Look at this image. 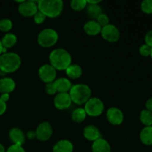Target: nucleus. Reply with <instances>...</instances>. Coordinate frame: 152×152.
Segmentation results:
<instances>
[{"mask_svg": "<svg viewBox=\"0 0 152 152\" xmlns=\"http://www.w3.org/2000/svg\"><path fill=\"white\" fill-rule=\"evenodd\" d=\"M53 152H73L74 145L68 140H60L53 145Z\"/></svg>", "mask_w": 152, "mask_h": 152, "instance_id": "6ab92c4d", "label": "nucleus"}, {"mask_svg": "<svg viewBox=\"0 0 152 152\" xmlns=\"http://www.w3.org/2000/svg\"><path fill=\"white\" fill-rule=\"evenodd\" d=\"M1 44L3 48L6 49H9L13 48L17 43V37L14 34L12 33H7L2 39H1Z\"/></svg>", "mask_w": 152, "mask_h": 152, "instance_id": "5701e85b", "label": "nucleus"}, {"mask_svg": "<svg viewBox=\"0 0 152 152\" xmlns=\"http://www.w3.org/2000/svg\"><path fill=\"white\" fill-rule=\"evenodd\" d=\"M83 136L87 140L94 142L96 140L102 137L100 132L96 126L94 125H88L83 129Z\"/></svg>", "mask_w": 152, "mask_h": 152, "instance_id": "ddd939ff", "label": "nucleus"}, {"mask_svg": "<svg viewBox=\"0 0 152 152\" xmlns=\"http://www.w3.org/2000/svg\"><path fill=\"white\" fill-rule=\"evenodd\" d=\"M49 62L56 71H65L72 64V57L65 49L56 48L49 54Z\"/></svg>", "mask_w": 152, "mask_h": 152, "instance_id": "f257e3e1", "label": "nucleus"}, {"mask_svg": "<svg viewBox=\"0 0 152 152\" xmlns=\"http://www.w3.org/2000/svg\"><path fill=\"white\" fill-rule=\"evenodd\" d=\"M1 74H2V73H1V71H0V77H1Z\"/></svg>", "mask_w": 152, "mask_h": 152, "instance_id": "37998d69", "label": "nucleus"}, {"mask_svg": "<svg viewBox=\"0 0 152 152\" xmlns=\"http://www.w3.org/2000/svg\"><path fill=\"white\" fill-rule=\"evenodd\" d=\"M87 2L88 4H99L101 2L100 0H97V1H87Z\"/></svg>", "mask_w": 152, "mask_h": 152, "instance_id": "58836bf2", "label": "nucleus"}, {"mask_svg": "<svg viewBox=\"0 0 152 152\" xmlns=\"http://www.w3.org/2000/svg\"><path fill=\"white\" fill-rule=\"evenodd\" d=\"M36 138L42 142L48 141L53 134V128L48 122H42L39 123L35 130Z\"/></svg>", "mask_w": 152, "mask_h": 152, "instance_id": "1a4fd4ad", "label": "nucleus"}, {"mask_svg": "<svg viewBox=\"0 0 152 152\" xmlns=\"http://www.w3.org/2000/svg\"><path fill=\"white\" fill-rule=\"evenodd\" d=\"M25 137H27V138H28V139H29V140L35 139V138H36V132H35V131H34V130L29 131V132H28V133H27L26 136H25Z\"/></svg>", "mask_w": 152, "mask_h": 152, "instance_id": "c9c22d12", "label": "nucleus"}, {"mask_svg": "<svg viewBox=\"0 0 152 152\" xmlns=\"http://www.w3.org/2000/svg\"><path fill=\"white\" fill-rule=\"evenodd\" d=\"M85 33L91 37H95L100 34L102 27L97 23L96 20H89L85 23L83 27Z\"/></svg>", "mask_w": 152, "mask_h": 152, "instance_id": "f3484780", "label": "nucleus"}, {"mask_svg": "<svg viewBox=\"0 0 152 152\" xmlns=\"http://www.w3.org/2000/svg\"><path fill=\"white\" fill-rule=\"evenodd\" d=\"M5 151H6V149L5 148H4V146L2 145V144L0 143V152H5Z\"/></svg>", "mask_w": 152, "mask_h": 152, "instance_id": "ea45409f", "label": "nucleus"}, {"mask_svg": "<svg viewBox=\"0 0 152 152\" xmlns=\"http://www.w3.org/2000/svg\"><path fill=\"white\" fill-rule=\"evenodd\" d=\"M145 44L152 48V30L148 31L145 36Z\"/></svg>", "mask_w": 152, "mask_h": 152, "instance_id": "72a5a7b5", "label": "nucleus"}, {"mask_svg": "<svg viewBox=\"0 0 152 152\" xmlns=\"http://www.w3.org/2000/svg\"><path fill=\"white\" fill-rule=\"evenodd\" d=\"M19 14L25 17H34V15L39 11L37 1H24L18 6Z\"/></svg>", "mask_w": 152, "mask_h": 152, "instance_id": "9d476101", "label": "nucleus"}, {"mask_svg": "<svg viewBox=\"0 0 152 152\" xmlns=\"http://www.w3.org/2000/svg\"><path fill=\"white\" fill-rule=\"evenodd\" d=\"M65 74L67 77L71 80H77L83 75V68L77 64H71L65 70Z\"/></svg>", "mask_w": 152, "mask_h": 152, "instance_id": "aec40b11", "label": "nucleus"}, {"mask_svg": "<svg viewBox=\"0 0 152 152\" xmlns=\"http://www.w3.org/2000/svg\"><path fill=\"white\" fill-rule=\"evenodd\" d=\"M2 51H3V46H2V44H1V39H0V56L2 54Z\"/></svg>", "mask_w": 152, "mask_h": 152, "instance_id": "a19ab883", "label": "nucleus"}, {"mask_svg": "<svg viewBox=\"0 0 152 152\" xmlns=\"http://www.w3.org/2000/svg\"><path fill=\"white\" fill-rule=\"evenodd\" d=\"M145 109L148 110L149 111L152 112V97L149 98L145 102Z\"/></svg>", "mask_w": 152, "mask_h": 152, "instance_id": "e433bc0d", "label": "nucleus"}, {"mask_svg": "<svg viewBox=\"0 0 152 152\" xmlns=\"http://www.w3.org/2000/svg\"><path fill=\"white\" fill-rule=\"evenodd\" d=\"M84 109L88 116L97 117L103 113L105 105L99 98L91 97L85 104Z\"/></svg>", "mask_w": 152, "mask_h": 152, "instance_id": "423d86ee", "label": "nucleus"}, {"mask_svg": "<svg viewBox=\"0 0 152 152\" xmlns=\"http://www.w3.org/2000/svg\"><path fill=\"white\" fill-rule=\"evenodd\" d=\"M96 21L97 22V23L100 25L101 27H105L106 25H109L110 24V19L109 17L108 16V15L105 14V13H101L97 18H96Z\"/></svg>", "mask_w": 152, "mask_h": 152, "instance_id": "c85d7f7f", "label": "nucleus"}, {"mask_svg": "<svg viewBox=\"0 0 152 152\" xmlns=\"http://www.w3.org/2000/svg\"><path fill=\"white\" fill-rule=\"evenodd\" d=\"M92 152H111V147L109 142L101 137L93 142L91 145Z\"/></svg>", "mask_w": 152, "mask_h": 152, "instance_id": "a211bd4d", "label": "nucleus"}, {"mask_svg": "<svg viewBox=\"0 0 152 152\" xmlns=\"http://www.w3.org/2000/svg\"><path fill=\"white\" fill-rule=\"evenodd\" d=\"M13 28V22L10 19L4 18L0 20V31L4 33H9Z\"/></svg>", "mask_w": 152, "mask_h": 152, "instance_id": "bb28decb", "label": "nucleus"}, {"mask_svg": "<svg viewBox=\"0 0 152 152\" xmlns=\"http://www.w3.org/2000/svg\"><path fill=\"white\" fill-rule=\"evenodd\" d=\"M140 140L145 145H152V127H144L140 133Z\"/></svg>", "mask_w": 152, "mask_h": 152, "instance_id": "4be33fe9", "label": "nucleus"}, {"mask_svg": "<svg viewBox=\"0 0 152 152\" xmlns=\"http://www.w3.org/2000/svg\"><path fill=\"white\" fill-rule=\"evenodd\" d=\"M151 127H152V126H151Z\"/></svg>", "mask_w": 152, "mask_h": 152, "instance_id": "c03bdc74", "label": "nucleus"}, {"mask_svg": "<svg viewBox=\"0 0 152 152\" xmlns=\"http://www.w3.org/2000/svg\"><path fill=\"white\" fill-rule=\"evenodd\" d=\"M45 88L46 93H47L48 95H50V96H52V95H56V94H57V91H56L54 82L46 83Z\"/></svg>", "mask_w": 152, "mask_h": 152, "instance_id": "c756f323", "label": "nucleus"}, {"mask_svg": "<svg viewBox=\"0 0 152 152\" xmlns=\"http://www.w3.org/2000/svg\"><path fill=\"white\" fill-rule=\"evenodd\" d=\"M140 8L142 13L152 14V0H144L141 2Z\"/></svg>", "mask_w": 152, "mask_h": 152, "instance_id": "cd10ccee", "label": "nucleus"}, {"mask_svg": "<svg viewBox=\"0 0 152 152\" xmlns=\"http://www.w3.org/2000/svg\"><path fill=\"white\" fill-rule=\"evenodd\" d=\"M86 6H87L86 0H72L71 1V7L74 11H82L86 9Z\"/></svg>", "mask_w": 152, "mask_h": 152, "instance_id": "a878e982", "label": "nucleus"}, {"mask_svg": "<svg viewBox=\"0 0 152 152\" xmlns=\"http://www.w3.org/2000/svg\"><path fill=\"white\" fill-rule=\"evenodd\" d=\"M10 98V94H1V96H0V99H1L3 102H5V103L7 102V101H9Z\"/></svg>", "mask_w": 152, "mask_h": 152, "instance_id": "4c0bfd02", "label": "nucleus"}, {"mask_svg": "<svg viewBox=\"0 0 152 152\" xmlns=\"http://www.w3.org/2000/svg\"><path fill=\"white\" fill-rule=\"evenodd\" d=\"M16 88V83L10 77L0 78V94H10Z\"/></svg>", "mask_w": 152, "mask_h": 152, "instance_id": "dca6fc26", "label": "nucleus"}, {"mask_svg": "<svg viewBox=\"0 0 152 152\" xmlns=\"http://www.w3.org/2000/svg\"><path fill=\"white\" fill-rule=\"evenodd\" d=\"M5 152H25V151L22 145L13 144L9 146V148L6 150Z\"/></svg>", "mask_w": 152, "mask_h": 152, "instance_id": "473e14b6", "label": "nucleus"}, {"mask_svg": "<svg viewBox=\"0 0 152 152\" xmlns=\"http://www.w3.org/2000/svg\"><path fill=\"white\" fill-rule=\"evenodd\" d=\"M59 39V34L54 29L50 28H45L39 33L37 42L41 47L51 48L56 44Z\"/></svg>", "mask_w": 152, "mask_h": 152, "instance_id": "39448f33", "label": "nucleus"}, {"mask_svg": "<svg viewBox=\"0 0 152 152\" xmlns=\"http://www.w3.org/2000/svg\"><path fill=\"white\" fill-rule=\"evenodd\" d=\"M73 103L81 105L91 97V89L86 84H76L72 86L69 91Z\"/></svg>", "mask_w": 152, "mask_h": 152, "instance_id": "20e7f679", "label": "nucleus"}, {"mask_svg": "<svg viewBox=\"0 0 152 152\" xmlns=\"http://www.w3.org/2000/svg\"><path fill=\"white\" fill-rule=\"evenodd\" d=\"M86 117H87V114L84 108H77L71 113V119L74 123H83L86 119Z\"/></svg>", "mask_w": 152, "mask_h": 152, "instance_id": "b1692460", "label": "nucleus"}, {"mask_svg": "<svg viewBox=\"0 0 152 152\" xmlns=\"http://www.w3.org/2000/svg\"><path fill=\"white\" fill-rule=\"evenodd\" d=\"M106 117L108 123L113 126H120L124 120V114L123 111L117 107L108 108L106 111Z\"/></svg>", "mask_w": 152, "mask_h": 152, "instance_id": "f8f14e48", "label": "nucleus"}, {"mask_svg": "<svg viewBox=\"0 0 152 152\" xmlns=\"http://www.w3.org/2000/svg\"><path fill=\"white\" fill-rule=\"evenodd\" d=\"M56 74L57 71L50 64H45L39 68V77L45 84L54 82L56 78Z\"/></svg>", "mask_w": 152, "mask_h": 152, "instance_id": "6e6552de", "label": "nucleus"}, {"mask_svg": "<svg viewBox=\"0 0 152 152\" xmlns=\"http://www.w3.org/2000/svg\"><path fill=\"white\" fill-rule=\"evenodd\" d=\"M39 11L48 18H56L62 13L64 3L62 0H40L37 1Z\"/></svg>", "mask_w": 152, "mask_h": 152, "instance_id": "7ed1b4c3", "label": "nucleus"}, {"mask_svg": "<svg viewBox=\"0 0 152 152\" xmlns=\"http://www.w3.org/2000/svg\"><path fill=\"white\" fill-rule=\"evenodd\" d=\"M150 56H151V58L152 59V48H151V55H150Z\"/></svg>", "mask_w": 152, "mask_h": 152, "instance_id": "79ce46f5", "label": "nucleus"}, {"mask_svg": "<svg viewBox=\"0 0 152 152\" xmlns=\"http://www.w3.org/2000/svg\"><path fill=\"white\" fill-rule=\"evenodd\" d=\"M140 120L145 127L152 126V112L147 109L141 111L140 114Z\"/></svg>", "mask_w": 152, "mask_h": 152, "instance_id": "393cba45", "label": "nucleus"}, {"mask_svg": "<svg viewBox=\"0 0 152 152\" xmlns=\"http://www.w3.org/2000/svg\"><path fill=\"white\" fill-rule=\"evenodd\" d=\"M46 18L47 17L42 12L38 11L34 16V21L37 25H41V24H42L45 21Z\"/></svg>", "mask_w": 152, "mask_h": 152, "instance_id": "2f4dec72", "label": "nucleus"}, {"mask_svg": "<svg viewBox=\"0 0 152 152\" xmlns=\"http://www.w3.org/2000/svg\"><path fill=\"white\" fill-rule=\"evenodd\" d=\"M22 65V59L18 53L7 52L0 56V71L2 74H11L17 71Z\"/></svg>", "mask_w": 152, "mask_h": 152, "instance_id": "f03ea898", "label": "nucleus"}, {"mask_svg": "<svg viewBox=\"0 0 152 152\" xmlns=\"http://www.w3.org/2000/svg\"><path fill=\"white\" fill-rule=\"evenodd\" d=\"M7 110V104L0 99V116L3 115Z\"/></svg>", "mask_w": 152, "mask_h": 152, "instance_id": "f704fd0d", "label": "nucleus"}, {"mask_svg": "<svg viewBox=\"0 0 152 152\" xmlns=\"http://www.w3.org/2000/svg\"><path fill=\"white\" fill-rule=\"evenodd\" d=\"M139 52L141 56H144V57H148V56H150V55H151V48L147 45L146 44H143L140 47Z\"/></svg>", "mask_w": 152, "mask_h": 152, "instance_id": "7c9ffc66", "label": "nucleus"}, {"mask_svg": "<svg viewBox=\"0 0 152 152\" xmlns=\"http://www.w3.org/2000/svg\"><path fill=\"white\" fill-rule=\"evenodd\" d=\"M57 93H69L72 88V83L71 80L66 77H59L54 81Z\"/></svg>", "mask_w": 152, "mask_h": 152, "instance_id": "2eb2a0df", "label": "nucleus"}, {"mask_svg": "<svg viewBox=\"0 0 152 152\" xmlns=\"http://www.w3.org/2000/svg\"><path fill=\"white\" fill-rule=\"evenodd\" d=\"M72 100L69 93H57L53 99V105L58 110H66L72 105Z\"/></svg>", "mask_w": 152, "mask_h": 152, "instance_id": "9b49d317", "label": "nucleus"}, {"mask_svg": "<svg viewBox=\"0 0 152 152\" xmlns=\"http://www.w3.org/2000/svg\"><path fill=\"white\" fill-rule=\"evenodd\" d=\"M9 138L13 144L22 145L25 142L26 137L22 129L19 128H13L9 132Z\"/></svg>", "mask_w": 152, "mask_h": 152, "instance_id": "4468645a", "label": "nucleus"}, {"mask_svg": "<svg viewBox=\"0 0 152 152\" xmlns=\"http://www.w3.org/2000/svg\"><path fill=\"white\" fill-rule=\"evenodd\" d=\"M86 14L88 17L91 19V20H96V18L102 13V10L99 4H88L87 2V6L86 7Z\"/></svg>", "mask_w": 152, "mask_h": 152, "instance_id": "412c9836", "label": "nucleus"}, {"mask_svg": "<svg viewBox=\"0 0 152 152\" xmlns=\"http://www.w3.org/2000/svg\"><path fill=\"white\" fill-rule=\"evenodd\" d=\"M102 39L111 43L117 42L120 38V30L113 24H109L105 27H102L100 32Z\"/></svg>", "mask_w": 152, "mask_h": 152, "instance_id": "0eeeda50", "label": "nucleus"}]
</instances>
